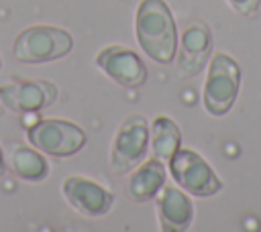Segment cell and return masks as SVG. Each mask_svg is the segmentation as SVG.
<instances>
[{
	"instance_id": "cell-14",
	"label": "cell",
	"mask_w": 261,
	"mask_h": 232,
	"mask_svg": "<svg viewBox=\"0 0 261 232\" xmlns=\"http://www.w3.org/2000/svg\"><path fill=\"white\" fill-rule=\"evenodd\" d=\"M149 147L153 157L169 161L171 155L181 147V132L173 118L157 116L149 126Z\"/></svg>"
},
{
	"instance_id": "cell-2",
	"label": "cell",
	"mask_w": 261,
	"mask_h": 232,
	"mask_svg": "<svg viewBox=\"0 0 261 232\" xmlns=\"http://www.w3.org/2000/svg\"><path fill=\"white\" fill-rule=\"evenodd\" d=\"M241 90V67L228 53H214L202 88V102L210 116H224L237 102Z\"/></svg>"
},
{
	"instance_id": "cell-15",
	"label": "cell",
	"mask_w": 261,
	"mask_h": 232,
	"mask_svg": "<svg viewBox=\"0 0 261 232\" xmlns=\"http://www.w3.org/2000/svg\"><path fill=\"white\" fill-rule=\"evenodd\" d=\"M226 2L241 16H253L261 6V0H226Z\"/></svg>"
},
{
	"instance_id": "cell-9",
	"label": "cell",
	"mask_w": 261,
	"mask_h": 232,
	"mask_svg": "<svg viewBox=\"0 0 261 232\" xmlns=\"http://www.w3.org/2000/svg\"><path fill=\"white\" fill-rule=\"evenodd\" d=\"M96 65L124 88H139L147 81V67L143 59L122 45H108L96 55Z\"/></svg>"
},
{
	"instance_id": "cell-5",
	"label": "cell",
	"mask_w": 261,
	"mask_h": 232,
	"mask_svg": "<svg viewBox=\"0 0 261 232\" xmlns=\"http://www.w3.org/2000/svg\"><path fill=\"white\" fill-rule=\"evenodd\" d=\"M29 142L51 157H71L86 144V132L69 120L47 118L29 126Z\"/></svg>"
},
{
	"instance_id": "cell-8",
	"label": "cell",
	"mask_w": 261,
	"mask_h": 232,
	"mask_svg": "<svg viewBox=\"0 0 261 232\" xmlns=\"http://www.w3.org/2000/svg\"><path fill=\"white\" fill-rule=\"evenodd\" d=\"M61 191H63L65 199L69 201V206L88 218H98V216L108 214L114 204L112 191H108L104 185H100L88 177H80V175L65 177L61 183Z\"/></svg>"
},
{
	"instance_id": "cell-10",
	"label": "cell",
	"mask_w": 261,
	"mask_h": 232,
	"mask_svg": "<svg viewBox=\"0 0 261 232\" xmlns=\"http://www.w3.org/2000/svg\"><path fill=\"white\" fill-rule=\"evenodd\" d=\"M212 51V33L206 22L194 20L190 22L179 39V53H177V73L181 77L198 75L210 59Z\"/></svg>"
},
{
	"instance_id": "cell-12",
	"label": "cell",
	"mask_w": 261,
	"mask_h": 232,
	"mask_svg": "<svg viewBox=\"0 0 261 232\" xmlns=\"http://www.w3.org/2000/svg\"><path fill=\"white\" fill-rule=\"evenodd\" d=\"M165 177H167V169L163 165L161 159L151 157L145 163H139L137 169L130 171L128 179H126V195L133 201H149L153 199L159 189L165 185Z\"/></svg>"
},
{
	"instance_id": "cell-17",
	"label": "cell",
	"mask_w": 261,
	"mask_h": 232,
	"mask_svg": "<svg viewBox=\"0 0 261 232\" xmlns=\"http://www.w3.org/2000/svg\"><path fill=\"white\" fill-rule=\"evenodd\" d=\"M0 69H2V59H0Z\"/></svg>"
},
{
	"instance_id": "cell-16",
	"label": "cell",
	"mask_w": 261,
	"mask_h": 232,
	"mask_svg": "<svg viewBox=\"0 0 261 232\" xmlns=\"http://www.w3.org/2000/svg\"><path fill=\"white\" fill-rule=\"evenodd\" d=\"M6 173V163H4V151L0 149V177Z\"/></svg>"
},
{
	"instance_id": "cell-4",
	"label": "cell",
	"mask_w": 261,
	"mask_h": 232,
	"mask_svg": "<svg viewBox=\"0 0 261 232\" xmlns=\"http://www.w3.org/2000/svg\"><path fill=\"white\" fill-rule=\"evenodd\" d=\"M167 163L173 181L190 195L210 197L222 189V181L212 169V165L194 149L179 147Z\"/></svg>"
},
{
	"instance_id": "cell-11",
	"label": "cell",
	"mask_w": 261,
	"mask_h": 232,
	"mask_svg": "<svg viewBox=\"0 0 261 232\" xmlns=\"http://www.w3.org/2000/svg\"><path fill=\"white\" fill-rule=\"evenodd\" d=\"M159 228L165 232H184L194 222V204L188 191L173 185H163L155 195Z\"/></svg>"
},
{
	"instance_id": "cell-13",
	"label": "cell",
	"mask_w": 261,
	"mask_h": 232,
	"mask_svg": "<svg viewBox=\"0 0 261 232\" xmlns=\"http://www.w3.org/2000/svg\"><path fill=\"white\" fill-rule=\"evenodd\" d=\"M6 157L10 159V167L12 171L24 179V181H41L49 175V163L47 159L39 153V149H31L27 144L14 142L10 140L6 144Z\"/></svg>"
},
{
	"instance_id": "cell-6",
	"label": "cell",
	"mask_w": 261,
	"mask_h": 232,
	"mask_svg": "<svg viewBox=\"0 0 261 232\" xmlns=\"http://www.w3.org/2000/svg\"><path fill=\"white\" fill-rule=\"evenodd\" d=\"M149 149V122L141 114L126 116L112 140L110 165L116 173H130L139 163H143Z\"/></svg>"
},
{
	"instance_id": "cell-1",
	"label": "cell",
	"mask_w": 261,
	"mask_h": 232,
	"mask_svg": "<svg viewBox=\"0 0 261 232\" xmlns=\"http://www.w3.org/2000/svg\"><path fill=\"white\" fill-rule=\"evenodd\" d=\"M137 41L143 53L157 63H171L177 53V28L163 0H141L137 8Z\"/></svg>"
},
{
	"instance_id": "cell-7",
	"label": "cell",
	"mask_w": 261,
	"mask_h": 232,
	"mask_svg": "<svg viewBox=\"0 0 261 232\" xmlns=\"http://www.w3.org/2000/svg\"><path fill=\"white\" fill-rule=\"evenodd\" d=\"M57 98V88L51 81L16 79L0 85V102L18 114H33L51 106Z\"/></svg>"
},
{
	"instance_id": "cell-3",
	"label": "cell",
	"mask_w": 261,
	"mask_h": 232,
	"mask_svg": "<svg viewBox=\"0 0 261 232\" xmlns=\"http://www.w3.org/2000/svg\"><path fill=\"white\" fill-rule=\"evenodd\" d=\"M73 39L67 31L53 24H33L18 33L12 53L20 63H49L67 55Z\"/></svg>"
}]
</instances>
